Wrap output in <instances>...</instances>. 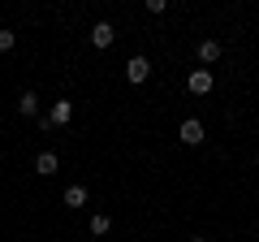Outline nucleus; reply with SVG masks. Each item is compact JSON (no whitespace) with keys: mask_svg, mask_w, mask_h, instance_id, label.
<instances>
[{"mask_svg":"<svg viewBox=\"0 0 259 242\" xmlns=\"http://www.w3.org/2000/svg\"><path fill=\"white\" fill-rule=\"evenodd\" d=\"M190 242H207V238H190Z\"/></svg>","mask_w":259,"mask_h":242,"instance_id":"f8f14e48","label":"nucleus"},{"mask_svg":"<svg viewBox=\"0 0 259 242\" xmlns=\"http://www.w3.org/2000/svg\"><path fill=\"white\" fill-rule=\"evenodd\" d=\"M151 65H147V56H130V65H125V78L130 83H147Z\"/></svg>","mask_w":259,"mask_h":242,"instance_id":"7ed1b4c3","label":"nucleus"},{"mask_svg":"<svg viewBox=\"0 0 259 242\" xmlns=\"http://www.w3.org/2000/svg\"><path fill=\"white\" fill-rule=\"evenodd\" d=\"M108 229H112V221H108L104 212H100V216H91V233H95V238H104Z\"/></svg>","mask_w":259,"mask_h":242,"instance_id":"9d476101","label":"nucleus"},{"mask_svg":"<svg viewBox=\"0 0 259 242\" xmlns=\"http://www.w3.org/2000/svg\"><path fill=\"white\" fill-rule=\"evenodd\" d=\"M212 83H216V78H212V69H194L186 87H190L194 95H207V91H212Z\"/></svg>","mask_w":259,"mask_h":242,"instance_id":"20e7f679","label":"nucleus"},{"mask_svg":"<svg viewBox=\"0 0 259 242\" xmlns=\"http://www.w3.org/2000/svg\"><path fill=\"white\" fill-rule=\"evenodd\" d=\"M216 56H221V44H216V39H203V44H199V61H203V65H212Z\"/></svg>","mask_w":259,"mask_h":242,"instance_id":"6e6552de","label":"nucleus"},{"mask_svg":"<svg viewBox=\"0 0 259 242\" xmlns=\"http://www.w3.org/2000/svg\"><path fill=\"white\" fill-rule=\"evenodd\" d=\"M13 44H18V35H13V30H0V52H9Z\"/></svg>","mask_w":259,"mask_h":242,"instance_id":"9b49d317","label":"nucleus"},{"mask_svg":"<svg viewBox=\"0 0 259 242\" xmlns=\"http://www.w3.org/2000/svg\"><path fill=\"white\" fill-rule=\"evenodd\" d=\"M18 112H22V117H39V95H35V91H22Z\"/></svg>","mask_w":259,"mask_h":242,"instance_id":"0eeeda50","label":"nucleus"},{"mask_svg":"<svg viewBox=\"0 0 259 242\" xmlns=\"http://www.w3.org/2000/svg\"><path fill=\"white\" fill-rule=\"evenodd\" d=\"M112 39H117L112 22H95V26H91V44H95V48H112Z\"/></svg>","mask_w":259,"mask_h":242,"instance_id":"f03ea898","label":"nucleus"},{"mask_svg":"<svg viewBox=\"0 0 259 242\" xmlns=\"http://www.w3.org/2000/svg\"><path fill=\"white\" fill-rule=\"evenodd\" d=\"M182 143L186 147H199V143H203V126H199V121H182Z\"/></svg>","mask_w":259,"mask_h":242,"instance_id":"39448f33","label":"nucleus"},{"mask_svg":"<svg viewBox=\"0 0 259 242\" xmlns=\"http://www.w3.org/2000/svg\"><path fill=\"white\" fill-rule=\"evenodd\" d=\"M65 204H69V208H82L87 204V186H69V190H65Z\"/></svg>","mask_w":259,"mask_h":242,"instance_id":"1a4fd4ad","label":"nucleus"},{"mask_svg":"<svg viewBox=\"0 0 259 242\" xmlns=\"http://www.w3.org/2000/svg\"><path fill=\"white\" fill-rule=\"evenodd\" d=\"M69 121H74V100H56L48 112V126H69Z\"/></svg>","mask_w":259,"mask_h":242,"instance_id":"f257e3e1","label":"nucleus"},{"mask_svg":"<svg viewBox=\"0 0 259 242\" xmlns=\"http://www.w3.org/2000/svg\"><path fill=\"white\" fill-rule=\"evenodd\" d=\"M56 165H61V160H56V151H39V156H35V173H56Z\"/></svg>","mask_w":259,"mask_h":242,"instance_id":"423d86ee","label":"nucleus"}]
</instances>
